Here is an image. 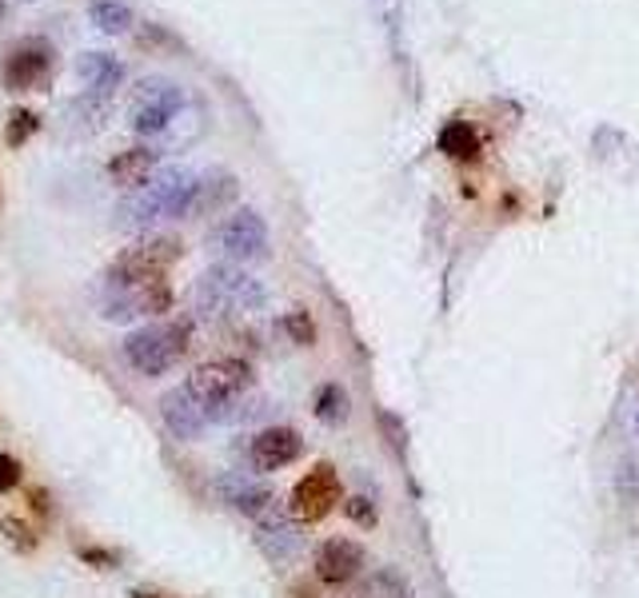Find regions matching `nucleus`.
<instances>
[{"label": "nucleus", "mask_w": 639, "mask_h": 598, "mask_svg": "<svg viewBox=\"0 0 639 598\" xmlns=\"http://www.w3.org/2000/svg\"><path fill=\"white\" fill-rule=\"evenodd\" d=\"M112 116V97L100 92H80V97L64 109V132L73 136H97Z\"/></svg>", "instance_id": "obj_18"}, {"label": "nucleus", "mask_w": 639, "mask_h": 598, "mask_svg": "<svg viewBox=\"0 0 639 598\" xmlns=\"http://www.w3.org/2000/svg\"><path fill=\"white\" fill-rule=\"evenodd\" d=\"M380 428L388 431V443H392L396 451L404 455V447H408V431H404V423L392 416V411H380Z\"/></svg>", "instance_id": "obj_27"}, {"label": "nucleus", "mask_w": 639, "mask_h": 598, "mask_svg": "<svg viewBox=\"0 0 639 598\" xmlns=\"http://www.w3.org/2000/svg\"><path fill=\"white\" fill-rule=\"evenodd\" d=\"M192 112H197V100L188 97L185 85L152 76V80L136 85L133 109H128V128L140 140H160V136H173L176 124H185Z\"/></svg>", "instance_id": "obj_4"}, {"label": "nucleus", "mask_w": 639, "mask_h": 598, "mask_svg": "<svg viewBox=\"0 0 639 598\" xmlns=\"http://www.w3.org/2000/svg\"><path fill=\"white\" fill-rule=\"evenodd\" d=\"M76 73L85 80V92H100V97H112L124 85V64L112 52H85L76 61Z\"/></svg>", "instance_id": "obj_19"}, {"label": "nucleus", "mask_w": 639, "mask_h": 598, "mask_svg": "<svg viewBox=\"0 0 639 598\" xmlns=\"http://www.w3.org/2000/svg\"><path fill=\"white\" fill-rule=\"evenodd\" d=\"M40 128V116L37 112H28V109H16L13 116H9V128H4V140L13 148H21L28 140V136L37 132Z\"/></svg>", "instance_id": "obj_25"}, {"label": "nucleus", "mask_w": 639, "mask_h": 598, "mask_svg": "<svg viewBox=\"0 0 639 598\" xmlns=\"http://www.w3.org/2000/svg\"><path fill=\"white\" fill-rule=\"evenodd\" d=\"M192 300H197L200 316L212 319H236V316H252L268 304V292L264 283L245 271L240 264H216L197 280L192 288Z\"/></svg>", "instance_id": "obj_2"}, {"label": "nucleus", "mask_w": 639, "mask_h": 598, "mask_svg": "<svg viewBox=\"0 0 639 598\" xmlns=\"http://www.w3.org/2000/svg\"><path fill=\"white\" fill-rule=\"evenodd\" d=\"M252 364L248 359H236V355H221V359H209V364H200L192 376H188L185 387L197 395L200 404L209 407H221V404H233L240 399L248 387H252Z\"/></svg>", "instance_id": "obj_7"}, {"label": "nucleus", "mask_w": 639, "mask_h": 598, "mask_svg": "<svg viewBox=\"0 0 639 598\" xmlns=\"http://www.w3.org/2000/svg\"><path fill=\"white\" fill-rule=\"evenodd\" d=\"M440 152H443V156H452V160L472 156V152H476V132H472L467 124L452 120V124H448V128L440 132Z\"/></svg>", "instance_id": "obj_23"}, {"label": "nucleus", "mask_w": 639, "mask_h": 598, "mask_svg": "<svg viewBox=\"0 0 639 598\" xmlns=\"http://www.w3.org/2000/svg\"><path fill=\"white\" fill-rule=\"evenodd\" d=\"M212 252H221L224 264H256L268 256V224L252 208L233 212L228 220L212 232Z\"/></svg>", "instance_id": "obj_8"}, {"label": "nucleus", "mask_w": 639, "mask_h": 598, "mask_svg": "<svg viewBox=\"0 0 639 598\" xmlns=\"http://www.w3.org/2000/svg\"><path fill=\"white\" fill-rule=\"evenodd\" d=\"M236 192H240V180H236L228 168H212L197 180V195H192V212L188 216H216V212H228L236 204Z\"/></svg>", "instance_id": "obj_15"}, {"label": "nucleus", "mask_w": 639, "mask_h": 598, "mask_svg": "<svg viewBox=\"0 0 639 598\" xmlns=\"http://www.w3.org/2000/svg\"><path fill=\"white\" fill-rule=\"evenodd\" d=\"M4 4H9V0H0V21H4Z\"/></svg>", "instance_id": "obj_33"}, {"label": "nucleus", "mask_w": 639, "mask_h": 598, "mask_svg": "<svg viewBox=\"0 0 639 598\" xmlns=\"http://www.w3.org/2000/svg\"><path fill=\"white\" fill-rule=\"evenodd\" d=\"M192 331H197L192 316H168L164 323H148L124 340V359L148 379L168 376L192 347Z\"/></svg>", "instance_id": "obj_3"}, {"label": "nucleus", "mask_w": 639, "mask_h": 598, "mask_svg": "<svg viewBox=\"0 0 639 598\" xmlns=\"http://www.w3.org/2000/svg\"><path fill=\"white\" fill-rule=\"evenodd\" d=\"M300 455H304V440H300L296 428H264L248 443V463L256 467V471H264V475L292 467Z\"/></svg>", "instance_id": "obj_13"}, {"label": "nucleus", "mask_w": 639, "mask_h": 598, "mask_svg": "<svg viewBox=\"0 0 639 598\" xmlns=\"http://www.w3.org/2000/svg\"><path fill=\"white\" fill-rule=\"evenodd\" d=\"M292 598H316V595H312L308 586H292Z\"/></svg>", "instance_id": "obj_31"}, {"label": "nucleus", "mask_w": 639, "mask_h": 598, "mask_svg": "<svg viewBox=\"0 0 639 598\" xmlns=\"http://www.w3.org/2000/svg\"><path fill=\"white\" fill-rule=\"evenodd\" d=\"M364 562H368V555H364V547H360L356 538H324L316 547V578L324 586H348L352 578H356L360 571H364Z\"/></svg>", "instance_id": "obj_12"}, {"label": "nucleus", "mask_w": 639, "mask_h": 598, "mask_svg": "<svg viewBox=\"0 0 639 598\" xmlns=\"http://www.w3.org/2000/svg\"><path fill=\"white\" fill-rule=\"evenodd\" d=\"M340 502H344V487H340L336 467L333 463H316L292 487L288 511H292L296 523H320V519H328V514H333Z\"/></svg>", "instance_id": "obj_9"}, {"label": "nucleus", "mask_w": 639, "mask_h": 598, "mask_svg": "<svg viewBox=\"0 0 639 598\" xmlns=\"http://www.w3.org/2000/svg\"><path fill=\"white\" fill-rule=\"evenodd\" d=\"M312 411H316L320 423H328V428H340L352 411V399H348V391L340 383H324L316 391V399H312Z\"/></svg>", "instance_id": "obj_21"}, {"label": "nucleus", "mask_w": 639, "mask_h": 598, "mask_svg": "<svg viewBox=\"0 0 639 598\" xmlns=\"http://www.w3.org/2000/svg\"><path fill=\"white\" fill-rule=\"evenodd\" d=\"M52 68H57V56L45 40H25L9 52L4 61V85L13 92H37L52 80Z\"/></svg>", "instance_id": "obj_10"}, {"label": "nucleus", "mask_w": 639, "mask_h": 598, "mask_svg": "<svg viewBox=\"0 0 639 598\" xmlns=\"http://www.w3.org/2000/svg\"><path fill=\"white\" fill-rule=\"evenodd\" d=\"M152 171H156V148H148V144L124 148V152H116V156L109 160V180L128 188V192L145 188V183L152 180Z\"/></svg>", "instance_id": "obj_17"}, {"label": "nucleus", "mask_w": 639, "mask_h": 598, "mask_svg": "<svg viewBox=\"0 0 639 598\" xmlns=\"http://www.w3.org/2000/svg\"><path fill=\"white\" fill-rule=\"evenodd\" d=\"M256 547L264 550V559L268 562L288 567V562L300 559V550H304V535H300L288 519H280V514H264L260 526H256Z\"/></svg>", "instance_id": "obj_14"}, {"label": "nucleus", "mask_w": 639, "mask_h": 598, "mask_svg": "<svg viewBox=\"0 0 639 598\" xmlns=\"http://www.w3.org/2000/svg\"><path fill=\"white\" fill-rule=\"evenodd\" d=\"M197 171L188 168H160L145 188H136L121 200L116 224L124 232H148L156 220H176L192 212V195H197Z\"/></svg>", "instance_id": "obj_1"}, {"label": "nucleus", "mask_w": 639, "mask_h": 598, "mask_svg": "<svg viewBox=\"0 0 639 598\" xmlns=\"http://www.w3.org/2000/svg\"><path fill=\"white\" fill-rule=\"evenodd\" d=\"M344 511L352 523L360 526H376V507H372V499H364V495H356V499H348L344 502Z\"/></svg>", "instance_id": "obj_26"}, {"label": "nucleus", "mask_w": 639, "mask_h": 598, "mask_svg": "<svg viewBox=\"0 0 639 598\" xmlns=\"http://www.w3.org/2000/svg\"><path fill=\"white\" fill-rule=\"evenodd\" d=\"M80 559L92 562V567H100V571H112V567H116V555H112V550H92V547H85V550H80Z\"/></svg>", "instance_id": "obj_30"}, {"label": "nucleus", "mask_w": 639, "mask_h": 598, "mask_svg": "<svg viewBox=\"0 0 639 598\" xmlns=\"http://www.w3.org/2000/svg\"><path fill=\"white\" fill-rule=\"evenodd\" d=\"M160 419H164V428L173 431L176 440H200L204 431L216 423L209 404H200L197 395L188 387H173L164 399H160Z\"/></svg>", "instance_id": "obj_11"}, {"label": "nucleus", "mask_w": 639, "mask_h": 598, "mask_svg": "<svg viewBox=\"0 0 639 598\" xmlns=\"http://www.w3.org/2000/svg\"><path fill=\"white\" fill-rule=\"evenodd\" d=\"M619 491H624L631 502H639V463L624 467V475H619Z\"/></svg>", "instance_id": "obj_29"}, {"label": "nucleus", "mask_w": 639, "mask_h": 598, "mask_svg": "<svg viewBox=\"0 0 639 598\" xmlns=\"http://www.w3.org/2000/svg\"><path fill=\"white\" fill-rule=\"evenodd\" d=\"M216 491H221V499L228 502V507H236L240 514H252V519L272 514V502H276V495H272L264 483L245 479V475H221L216 479Z\"/></svg>", "instance_id": "obj_16"}, {"label": "nucleus", "mask_w": 639, "mask_h": 598, "mask_svg": "<svg viewBox=\"0 0 639 598\" xmlns=\"http://www.w3.org/2000/svg\"><path fill=\"white\" fill-rule=\"evenodd\" d=\"M284 331H288V340L300 343V347H312L316 343V323L308 316L304 307H292L288 316H284Z\"/></svg>", "instance_id": "obj_24"}, {"label": "nucleus", "mask_w": 639, "mask_h": 598, "mask_svg": "<svg viewBox=\"0 0 639 598\" xmlns=\"http://www.w3.org/2000/svg\"><path fill=\"white\" fill-rule=\"evenodd\" d=\"M88 21H92L100 33L121 37V33L133 28V9H128L124 0H92V4H88Z\"/></svg>", "instance_id": "obj_20"}, {"label": "nucleus", "mask_w": 639, "mask_h": 598, "mask_svg": "<svg viewBox=\"0 0 639 598\" xmlns=\"http://www.w3.org/2000/svg\"><path fill=\"white\" fill-rule=\"evenodd\" d=\"M636 423H639V419H636Z\"/></svg>", "instance_id": "obj_34"}, {"label": "nucleus", "mask_w": 639, "mask_h": 598, "mask_svg": "<svg viewBox=\"0 0 639 598\" xmlns=\"http://www.w3.org/2000/svg\"><path fill=\"white\" fill-rule=\"evenodd\" d=\"M185 256V240L180 236H145L133 247H124L121 256L112 259V268L104 271L109 283H136V280H160L173 268L176 259Z\"/></svg>", "instance_id": "obj_6"}, {"label": "nucleus", "mask_w": 639, "mask_h": 598, "mask_svg": "<svg viewBox=\"0 0 639 598\" xmlns=\"http://www.w3.org/2000/svg\"><path fill=\"white\" fill-rule=\"evenodd\" d=\"M356 598H412V586L400 571L392 567H380V571H372L364 583H360V595Z\"/></svg>", "instance_id": "obj_22"}, {"label": "nucleus", "mask_w": 639, "mask_h": 598, "mask_svg": "<svg viewBox=\"0 0 639 598\" xmlns=\"http://www.w3.org/2000/svg\"><path fill=\"white\" fill-rule=\"evenodd\" d=\"M173 288L168 280H136V283H100V319L109 323H136V319H156L173 311Z\"/></svg>", "instance_id": "obj_5"}, {"label": "nucleus", "mask_w": 639, "mask_h": 598, "mask_svg": "<svg viewBox=\"0 0 639 598\" xmlns=\"http://www.w3.org/2000/svg\"><path fill=\"white\" fill-rule=\"evenodd\" d=\"M16 483H21V463H16L13 455L0 451V495H4V491H13Z\"/></svg>", "instance_id": "obj_28"}, {"label": "nucleus", "mask_w": 639, "mask_h": 598, "mask_svg": "<svg viewBox=\"0 0 639 598\" xmlns=\"http://www.w3.org/2000/svg\"><path fill=\"white\" fill-rule=\"evenodd\" d=\"M133 598H164V595H152V590H136Z\"/></svg>", "instance_id": "obj_32"}]
</instances>
